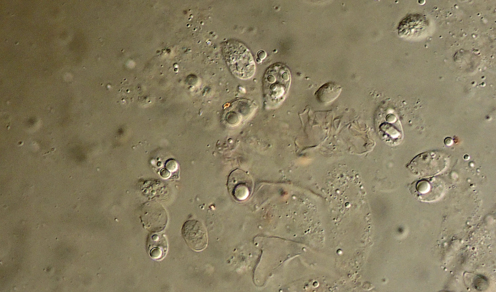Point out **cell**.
<instances>
[{"label":"cell","instance_id":"cell-2","mask_svg":"<svg viewBox=\"0 0 496 292\" xmlns=\"http://www.w3.org/2000/svg\"><path fill=\"white\" fill-rule=\"evenodd\" d=\"M449 164L445 154L437 151H429L416 156L407 167L416 175L428 177L442 172Z\"/></svg>","mask_w":496,"mask_h":292},{"label":"cell","instance_id":"cell-3","mask_svg":"<svg viewBox=\"0 0 496 292\" xmlns=\"http://www.w3.org/2000/svg\"><path fill=\"white\" fill-rule=\"evenodd\" d=\"M238 48L230 49L228 52H225L226 60L230 69L237 77L241 78L242 75V79L250 78L255 70L252 56L245 46L239 44Z\"/></svg>","mask_w":496,"mask_h":292},{"label":"cell","instance_id":"cell-7","mask_svg":"<svg viewBox=\"0 0 496 292\" xmlns=\"http://www.w3.org/2000/svg\"><path fill=\"white\" fill-rule=\"evenodd\" d=\"M149 247H152L149 251L150 256L155 260L161 259L165 255L167 245L165 239L162 236L154 235L150 241Z\"/></svg>","mask_w":496,"mask_h":292},{"label":"cell","instance_id":"cell-1","mask_svg":"<svg viewBox=\"0 0 496 292\" xmlns=\"http://www.w3.org/2000/svg\"><path fill=\"white\" fill-rule=\"evenodd\" d=\"M290 83V71L283 64L276 63L267 68L263 77V88L267 107H276L283 101Z\"/></svg>","mask_w":496,"mask_h":292},{"label":"cell","instance_id":"cell-10","mask_svg":"<svg viewBox=\"0 0 496 292\" xmlns=\"http://www.w3.org/2000/svg\"><path fill=\"white\" fill-rule=\"evenodd\" d=\"M89 254H90L89 252H86V254L89 255Z\"/></svg>","mask_w":496,"mask_h":292},{"label":"cell","instance_id":"cell-8","mask_svg":"<svg viewBox=\"0 0 496 292\" xmlns=\"http://www.w3.org/2000/svg\"><path fill=\"white\" fill-rule=\"evenodd\" d=\"M45 225H46V224H45V223H42V224L41 225V226H42L43 227H44V226H45Z\"/></svg>","mask_w":496,"mask_h":292},{"label":"cell","instance_id":"cell-4","mask_svg":"<svg viewBox=\"0 0 496 292\" xmlns=\"http://www.w3.org/2000/svg\"><path fill=\"white\" fill-rule=\"evenodd\" d=\"M227 187L232 198L236 201L242 202L251 195L253 183L248 174L241 169H236L228 176Z\"/></svg>","mask_w":496,"mask_h":292},{"label":"cell","instance_id":"cell-6","mask_svg":"<svg viewBox=\"0 0 496 292\" xmlns=\"http://www.w3.org/2000/svg\"><path fill=\"white\" fill-rule=\"evenodd\" d=\"M341 87L333 81L323 84L315 93L317 101L322 104L328 103L335 100L340 94Z\"/></svg>","mask_w":496,"mask_h":292},{"label":"cell","instance_id":"cell-5","mask_svg":"<svg viewBox=\"0 0 496 292\" xmlns=\"http://www.w3.org/2000/svg\"><path fill=\"white\" fill-rule=\"evenodd\" d=\"M182 234L187 246L192 250L200 251L206 247L207 232L201 222L196 220L186 221L183 226Z\"/></svg>","mask_w":496,"mask_h":292},{"label":"cell","instance_id":"cell-9","mask_svg":"<svg viewBox=\"0 0 496 292\" xmlns=\"http://www.w3.org/2000/svg\"><path fill=\"white\" fill-rule=\"evenodd\" d=\"M4 207V208H5L4 209H6V208H8V206H4V207Z\"/></svg>","mask_w":496,"mask_h":292}]
</instances>
